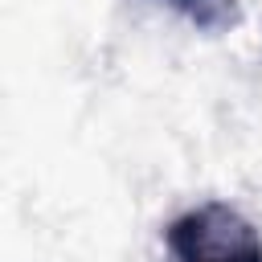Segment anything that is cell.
<instances>
[{
  "mask_svg": "<svg viewBox=\"0 0 262 262\" xmlns=\"http://www.w3.org/2000/svg\"><path fill=\"white\" fill-rule=\"evenodd\" d=\"M172 262H262V233L225 201H205L164 229Z\"/></svg>",
  "mask_w": 262,
  "mask_h": 262,
  "instance_id": "obj_1",
  "label": "cell"
}]
</instances>
